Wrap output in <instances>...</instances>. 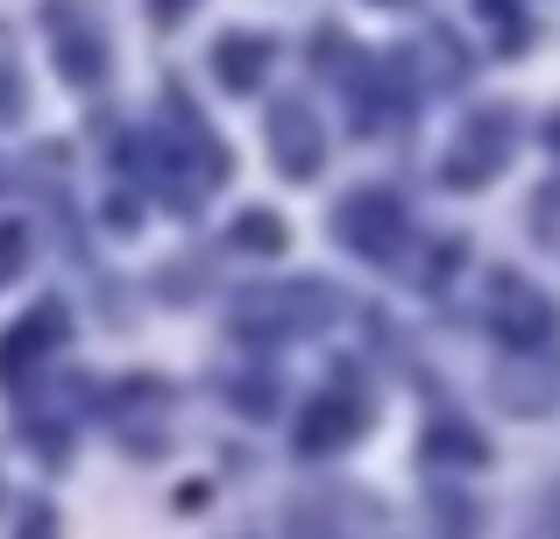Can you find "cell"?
<instances>
[{"mask_svg": "<svg viewBox=\"0 0 560 539\" xmlns=\"http://www.w3.org/2000/svg\"><path fill=\"white\" fill-rule=\"evenodd\" d=\"M270 156L284 178H313L319 156H327V136H319L313 107H299V99H277L270 107Z\"/></svg>", "mask_w": 560, "mask_h": 539, "instance_id": "obj_4", "label": "cell"}, {"mask_svg": "<svg viewBox=\"0 0 560 539\" xmlns=\"http://www.w3.org/2000/svg\"><path fill=\"white\" fill-rule=\"evenodd\" d=\"M150 8H156V22H185V14L199 8V0H150Z\"/></svg>", "mask_w": 560, "mask_h": 539, "instance_id": "obj_12", "label": "cell"}, {"mask_svg": "<svg viewBox=\"0 0 560 539\" xmlns=\"http://www.w3.org/2000/svg\"><path fill=\"white\" fill-rule=\"evenodd\" d=\"M57 333H65V313H57V305L28 313L22 327H14L8 341H0V376H8V384H22V370H28L36 355H50V348H57Z\"/></svg>", "mask_w": 560, "mask_h": 539, "instance_id": "obj_5", "label": "cell"}, {"mask_svg": "<svg viewBox=\"0 0 560 539\" xmlns=\"http://www.w3.org/2000/svg\"><path fill=\"white\" fill-rule=\"evenodd\" d=\"M390 8H397V0H390Z\"/></svg>", "mask_w": 560, "mask_h": 539, "instance_id": "obj_15", "label": "cell"}, {"mask_svg": "<svg viewBox=\"0 0 560 539\" xmlns=\"http://www.w3.org/2000/svg\"><path fill=\"white\" fill-rule=\"evenodd\" d=\"M490 327H497V341L518 348V355L547 348L553 341V305H547V291L525 284L518 270H497V284H490Z\"/></svg>", "mask_w": 560, "mask_h": 539, "instance_id": "obj_1", "label": "cell"}, {"mask_svg": "<svg viewBox=\"0 0 560 539\" xmlns=\"http://www.w3.org/2000/svg\"><path fill=\"white\" fill-rule=\"evenodd\" d=\"M355 433H362V405L355 398H319L313 412H305V426H299V447L305 455H319V447L334 455V447L355 441Z\"/></svg>", "mask_w": 560, "mask_h": 539, "instance_id": "obj_6", "label": "cell"}, {"mask_svg": "<svg viewBox=\"0 0 560 539\" xmlns=\"http://www.w3.org/2000/svg\"><path fill=\"white\" fill-rule=\"evenodd\" d=\"M547 142H553V150H560V114H553V121H547Z\"/></svg>", "mask_w": 560, "mask_h": 539, "instance_id": "obj_14", "label": "cell"}, {"mask_svg": "<svg viewBox=\"0 0 560 539\" xmlns=\"http://www.w3.org/2000/svg\"><path fill=\"white\" fill-rule=\"evenodd\" d=\"M213 71L234 85V93H256L262 71H270V43L262 36H220L213 43Z\"/></svg>", "mask_w": 560, "mask_h": 539, "instance_id": "obj_7", "label": "cell"}, {"mask_svg": "<svg viewBox=\"0 0 560 539\" xmlns=\"http://www.w3.org/2000/svg\"><path fill=\"white\" fill-rule=\"evenodd\" d=\"M57 65H65L71 85H93V79H100V50H93V43H85L71 22H57Z\"/></svg>", "mask_w": 560, "mask_h": 539, "instance_id": "obj_8", "label": "cell"}, {"mask_svg": "<svg viewBox=\"0 0 560 539\" xmlns=\"http://www.w3.org/2000/svg\"><path fill=\"white\" fill-rule=\"evenodd\" d=\"M22 539H50V512H28V526H22Z\"/></svg>", "mask_w": 560, "mask_h": 539, "instance_id": "obj_13", "label": "cell"}, {"mask_svg": "<svg viewBox=\"0 0 560 539\" xmlns=\"http://www.w3.org/2000/svg\"><path fill=\"white\" fill-rule=\"evenodd\" d=\"M504 150H511V121H504V114H476V121L454 136V150L440 156V178L462 185V192H476V185H490V178H497Z\"/></svg>", "mask_w": 560, "mask_h": 539, "instance_id": "obj_3", "label": "cell"}, {"mask_svg": "<svg viewBox=\"0 0 560 539\" xmlns=\"http://www.w3.org/2000/svg\"><path fill=\"white\" fill-rule=\"evenodd\" d=\"M334 227H341V242H348L355 256H370V263H390L397 242H405V207H397L383 185H362V192L341 199Z\"/></svg>", "mask_w": 560, "mask_h": 539, "instance_id": "obj_2", "label": "cell"}, {"mask_svg": "<svg viewBox=\"0 0 560 539\" xmlns=\"http://www.w3.org/2000/svg\"><path fill=\"white\" fill-rule=\"evenodd\" d=\"M234 249H248V256H277L284 249V221H277V213H242V221H234Z\"/></svg>", "mask_w": 560, "mask_h": 539, "instance_id": "obj_9", "label": "cell"}, {"mask_svg": "<svg viewBox=\"0 0 560 539\" xmlns=\"http://www.w3.org/2000/svg\"><path fill=\"white\" fill-rule=\"evenodd\" d=\"M433 447H454L447 461H482V441H476V433H462V426H433Z\"/></svg>", "mask_w": 560, "mask_h": 539, "instance_id": "obj_11", "label": "cell"}, {"mask_svg": "<svg viewBox=\"0 0 560 539\" xmlns=\"http://www.w3.org/2000/svg\"><path fill=\"white\" fill-rule=\"evenodd\" d=\"M22 263H28V227H14V221H8V227H0V284H8V277L22 270Z\"/></svg>", "mask_w": 560, "mask_h": 539, "instance_id": "obj_10", "label": "cell"}]
</instances>
